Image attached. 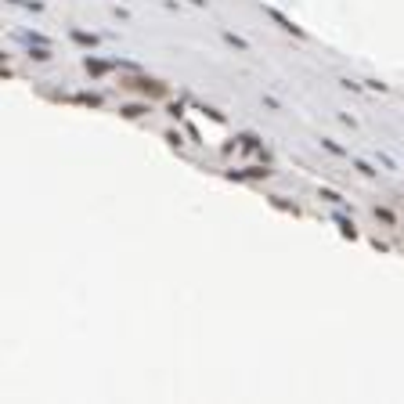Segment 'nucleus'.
I'll return each instance as SVG.
<instances>
[{"label":"nucleus","instance_id":"nucleus-1","mask_svg":"<svg viewBox=\"0 0 404 404\" xmlns=\"http://www.w3.org/2000/svg\"><path fill=\"white\" fill-rule=\"evenodd\" d=\"M127 87H137L141 94H152V98H163V94H166V83H159V79H145V76L130 79Z\"/></svg>","mask_w":404,"mask_h":404},{"label":"nucleus","instance_id":"nucleus-2","mask_svg":"<svg viewBox=\"0 0 404 404\" xmlns=\"http://www.w3.org/2000/svg\"><path fill=\"white\" fill-rule=\"evenodd\" d=\"M231 177H238V181H256V177H271V170H260V166H253V170H231Z\"/></svg>","mask_w":404,"mask_h":404},{"label":"nucleus","instance_id":"nucleus-3","mask_svg":"<svg viewBox=\"0 0 404 404\" xmlns=\"http://www.w3.org/2000/svg\"><path fill=\"white\" fill-rule=\"evenodd\" d=\"M145 112H148L145 105H123V116H127V119H137V116H145Z\"/></svg>","mask_w":404,"mask_h":404},{"label":"nucleus","instance_id":"nucleus-4","mask_svg":"<svg viewBox=\"0 0 404 404\" xmlns=\"http://www.w3.org/2000/svg\"><path fill=\"white\" fill-rule=\"evenodd\" d=\"M76 101H83V105H101V98H94V94H76Z\"/></svg>","mask_w":404,"mask_h":404},{"label":"nucleus","instance_id":"nucleus-5","mask_svg":"<svg viewBox=\"0 0 404 404\" xmlns=\"http://www.w3.org/2000/svg\"><path fill=\"white\" fill-rule=\"evenodd\" d=\"M376 217H379V220H386V224L393 220V213H390V210H379V206H376Z\"/></svg>","mask_w":404,"mask_h":404},{"label":"nucleus","instance_id":"nucleus-6","mask_svg":"<svg viewBox=\"0 0 404 404\" xmlns=\"http://www.w3.org/2000/svg\"><path fill=\"white\" fill-rule=\"evenodd\" d=\"M339 227H343V235H350V238H354V235H357V231H354V224H350V220H339Z\"/></svg>","mask_w":404,"mask_h":404}]
</instances>
